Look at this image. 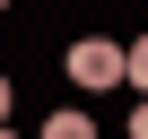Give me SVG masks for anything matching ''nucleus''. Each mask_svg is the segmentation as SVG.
Listing matches in <instances>:
<instances>
[{"label":"nucleus","mask_w":148,"mask_h":139,"mask_svg":"<svg viewBox=\"0 0 148 139\" xmlns=\"http://www.w3.org/2000/svg\"><path fill=\"white\" fill-rule=\"evenodd\" d=\"M0 9H9V0H0Z\"/></svg>","instance_id":"obj_5"},{"label":"nucleus","mask_w":148,"mask_h":139,"mask_svg":"<svg viewBox=\"0 0 148 139\" xmlns=\"http://www.w3.org/2000/svg\"><path fill=\"white\" fill-rule=\"evenodd\" d=\"M0 139H18V130H9V122H0Z\"/></svg>","instance_id":"obj_4"},{"label":"nucleus","mask_w":148,"mask_h":139,"mask_svg":"<svg viewBox=\"0 0 148 139\" xmlns=\"http://www.w3.org/2000/svg\"><path fill=\"white\" fill-rule=\"evenodd\" d=\"M70 78L79 87H122V44H105V35L70 44Z\"/></svg>","instance_id":"obj_1"},{"label":"nucleus","mask_w":148,"mask_h":139,"mask_svg":"<svg viewBox=\"0 0 148 139\" xmlns=\"http://www.w3.org/2000/svg\"><path fill=\"white\" fill-rule=\"evenodd\" d=\"M44 139H96L87 113H44Z\"/></svg>","instance_id":"obj_2"},{"label":"nucleus","mask_w":148,"mask_h":139,"mask_svg":"<svg viewBox=\"0 0 148 139\" xmlns=\"http://www.w3.org/2000/svg\"><path fill=\"white\" fill-rule=\"evenodd\" d=\"M0 122H9V78H0Z\"/></svg>","instance_id":"obj_3"}]
</instances>
